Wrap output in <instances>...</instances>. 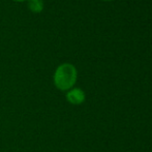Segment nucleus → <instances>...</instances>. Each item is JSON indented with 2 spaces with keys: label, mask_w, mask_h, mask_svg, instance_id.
Masks as SVG:
<instances>
[{
  "label": "nucleus",
  "mask_w": 152,
  "mask_h": 152,
  "mask_svg": "<svg viewBox=\"0 0 152 152\" xmlns=\"http://www.w3.org/2000/svg\"><path fill=\"white\" fill-rule=\"evenodd\" d=\"M44 5L45 4L42 0H28V1H27V6H28V8L32 12H35V14H38V12H42Z\"/></svg>",
  "instance_id": "obj_3"
},
{
  "label": "nucleus",
  "mask_w": 152,
  "mask_h": 152,
  "mask_svg": "<svg viewBox=\"0 0 152 152\" xmlns=\"http://www.w3.org/2000/svg\"><path fill=\"white\" fill-rule=\"evenodd\" d=\"M78 79V70L72 63H62L56 68L53 76V82L58 90L68 91L74 88Z\"/></svg>",
  "instance_id": "obj_1"
},
{
  "label": "nucleus",
  "mask_w": 152,
  "mask_h": 152,
  "mask_svg": "<svg viewBox=\"0 0 152 152\" xmlns=\"http://www.w3.org/2000/svg\"><path fill=\"white\" fill-rule=\"evenodd\" d=\"M12 1H16V2H25V1H28V0H12Z\"/></svg>",
  "instance_id": "obj_4"
},
{
  "label": "nucleus",
  "mask_w": 152,
  "mask_h": 152,
  "mask_svg": "<svg viewBox=\"0 0 152 152\" xmlns=\"http://www.w3.org/2000/svg\"><path fill=\"white\" fill-rule=\"evenodd\" d=\"M65 97H66V100H67L70 104L79 106V104H82L83 102H85V99H86V94H85L84 90H82L81 88L74 87V88L66 91Z\"/></svg>",
  "instance_id": "obj_2"
},
{
  "label": "nucleus",
  "mask_w": 152,
  "mask_h": 152,
  "mask_svg": "<svg viewBox=\"0 0 152 152\" xmlns=\"http://www.w3.org/2000/svg\"><path fill=\"white\" fill-rule=\"evenodd\" d=\"M104 1H111V0H104Z\"/></svg>",
  "instance_id": "obj_5"
}]
</instances>
